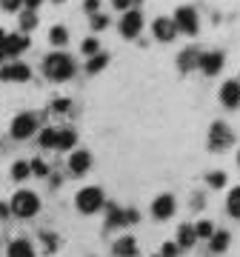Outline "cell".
<instances>
[{
	"instance_id": "1",
	"label": "cell",
	"mask_w": 240,
	"mask_h": 257,
	"mask_svg": "<svg viewBox=\"0 0 240 257\" xmlns=\"http://www.w3.org/2000/svg\"><path fill=\"white\" fill-rule=\"evenodd\" d=\"M43 74L55 83L69 80L74 74V60L69 55H63V52H55V55H49L46 60H43Z\"/></svg>"
},
{
	"instance_id": "2",
	"label": "cell",
	"mask_w": 240,
	"mask_h": 257,
	"mask_svg": "<svg viewBox=\"0 0 240 257\" xmlns=\"http://www.w3.org/2000/svg\"><path fill=\"white\" fill-rule=\"evenodd\" d=\"M12 211H15L18 217H35L37 211H40L37 194L35 192H18L12 197Z\"/></svg>"
},
{
	"instance_id": "3",
	"label": "cell",
	"mask_w": 240,
	"mask_h": 257,
	"mask_svg": "<svg viewBox=\"0 0 240 257\" xmlns=\"http://www.w3.org/2000/svg\"><path fill=\"white\" fill-rule=\"evenodd\" d=\"M100 206H103V192L97 186H86V189L77 192V209L83 214H94Z\"/></svg>"
},
{
	"instance_id": "4",
	"label": "cell",
	"mask_w": 240,
	"mask_h": 257,
	"mask_svg": "<svg viewBox=\"0 0 240 257\" xmlns=\"http://www.w3.org/2000/svg\"><path fill=\"white\" fill-rule=\"evenodd\" d=\"M234 143V135H231V128L226 123H212L209 128V149L212 152H223V149H229Z\"/></svg>"
},
{
	"instance_id": "5",
	"label": "cell",
	"mask_w": 240,
	"mask_h": 257,
	"mask_svg": "<svg viewBox=\"0 0 240 257\" xmlns=\"http://www.w3.org/2000/svg\"><path fill=\"white\" fill-rule=\"evenodd\" d=\"M175 26L177 32H186V35H197L200 32V18H197V12L192 6H180L175 15Z\"/></svg>"
},
{
	"instance_id": "6",
	"label": "cell",
	"mask_w": 240,
	"mask_h": 257,
	"mask_svg": "<svg viewBox=\"0 0 240 257\" xmlns=\"http://www.w3.org/2000/svg\"><path fill=\"white\" fill-rule=\"evenodd\" d=\"M140 29H143V12L138 9H129L123 18H120V35L123 37H138L140 35Z\"/></svg>"
},
{
	"instance_id": "7",
	"label": "cell",
	"mask_w": 240,
	"mask_h": 257,
	"mask_svg": "<svg viewBox=\"0 0 240 257\" xmlns=\"http://www.w3.org/2000/svg\"><path fill=\"white\" fill-rule=\"evenodd\" d=\"M26 49H29V37L6 35V40L0 43V60H3V57H18L20 52H26Z\"/></svg>"
},
{
	"instance_id": "8",
	"label": "cell",
	"mask_w": 240,
	"mask_h": 257,
	"mask_svg": "<svg viewBox=\"0 0 240 257\" xmlns=\"http://www.w3.org/2000/svg\"><path fill=\"white\" fill-rule=\"evenodd\" d=\"M35 128H37V117L35 114H18L15 117V123H12V138H18V140H26L29 135H35Z\"/></svg>"
},
{
	"instance_id": "9",
	"label": "cell",
	"mask_w": 240,
	"mask_h": 257,
	"mask_svg": "<svg viewBox=\"0 0 240 257\" xmlns=\"http://www.w3.org/2000/svg\"><path fill=\"white\" fill-rule=\"evenodd\" d=\"M152 214H155L157 220H169V217L175 214V197H172V194H160V197L152 203Z\"/></svg>"
},
{
	"instance_id": "10",
	"label": "cell",
	"mask_w": 240,
	"mask_h": 257,
	"mask_svg": "<svg viewBox=\"0 0 240 257\" xmlns=\"http://www.w3.org/2000/svg\"><path fill=\"white\" fill-rule=\"evenodd\" d=\"M152 29H155V37L157 40H163V43H172L175 35H177V26H175V20L172 18H157Z\"/></svg>"
},
{
	"instance_id": "11",
	"label": "cell",
	"mask_w": 240,
	"mask_h": 257,
	"mask_svg": "<svg viewBox=\"0 0 240 257\" xmlns=\"http://www.w3.org/2000/svg\"><path fill=\"white\" fill-rule=\"evenodd\" d=\"M220 100H223V106H226V109H237V106H240V83L237 80L223 83Z\"/></svg>"
},
{
	"instance_id": "12",
	"label": "cell",
	"mask_w": 240,
	"mask_h": 257,
	"mask_svg": "<svg viewBox=\"0 0 240 257\" xmlns=\"http://www.w3.org/2000/svg\"><path fill=\"white\" fill-rule=\"evenodd\" d=\"M200 69H203V74H217L223 69V52H203V55H200Z\"/></svg>"
},
{
	"instance_id": "13",
	"label": "cell",
	"mask_w": 240,
	"mask_h": 257,
	"mask_svg": "<svg viewBox=\"0 0 240 257\" xmlns=\"http://www.w3.org/2000/svg\"><path fill=\"white\" fill-rule=\"evenodd\" d=\"M32 77V69L26 63H12V66H3L0 69V80H29Z\"/></svg>"
},
{
	"instance_id": "14",
	"label": "cell",
	"mask_w": 240,
	"mask_h": 257,
	"mask_svg": "<svg viewBox=\"0 0 240 257\" xmlns=\"http://www.w3.org/2000/svg\"><path fill=\"white\" fill-rule=\"evenodd\" d=\"M89 166H92V155H89V152H74V155L69 157V172H72V175H86Z\"/></svg>"
},
{
	"instance_id": "15",
	"label": "cell",
	"mask_w": 240,
	"mask_h": 257,
	"mask_svg": "<svg viewBox=\"0 0 240 257\" xmlns=\"http://www.w3.org/2000/svg\"><path fill=\"white\" fill-rule=\"evenodd\" d=\"M197 63H200V52H197V49H183V52H180V57H177L180 72H192Z\"/></svg>"
},
{
	"instance_id": "16",
	"label": "cell",
	"mask_w": 240,
	"mask_h": 257,
	"mask_svg": "<svg viewBox=\"0 0 240 257\" xmlns=\"http://www.w3.org/2000/svg\"><path fill=\"white\" fill-rule=\"evenodd\" d=\"M194 240H197V231H194V226L183 223V226L177 229V248H192Z\"/></svg>"
},
{
	"instance_id": "17",
	"label": "cell",
	"mask_w": 240,
	"mask_h": 257,
	"mask_svg": "<svg viewBox=\"0 0 240 257\" xmlns=\"http://www.w3.org/2000/svg\"><path fill=\"white\" fill-rule=\"evenodd\" d=\"M114 254L117 257H135L138 254V243H135V237H120L117 243H114Z\"/></svg>"
},
{
	"instance_id": "18",
	"label": "cell",
	"mask_w": 240,
	"mask_h": 257,
	"mask_svg": "<svg viewBox=\"0 0 240 257\" xmlns=\"http://www.w3.org/2000/svg\"><path fill=\"white\" fill-rule=\"evenodd\" d=\"M9 257H35V248L29 240H15L9 246Z\"/></svg>"
},
{
	"instance_id": "19",
	"label": "cell",
	"mask_w": 240,
	"mask_h": 257,
	"mask_svg": "<svg viewBox=\"0 0 240 257\" xmlns=\"http://www.w3.org/2000/svg\"><path fill=\"white\" fill-rule=\"evenodd\" d=\"M106 226H109V229L126 226V211H120L117 206H109V217H106Z\"/></svg>"
},
{
	"instance_id": "20",
	"label": "cell",
	"mask_w": 240,
	"mask_h": 257,
	"mask_svg": "<svg viewBox=\"0 0 240 257\" xmlns=\"http://www.w3.org/2000/svg\"><path fill=\"white\" fill-rule=\"evenodd\" d=\"M57 140H60V132L57 128H43L40 132V146L43 149H57Z\"/></svg>"
},
{
	"instance_id": "21",
	"label": "cell",
	"mask_w": 240,
	"mask_h": 257,
	"mask_svg": "<svg viewBox=\"0 0 240 257\" xmlns=\"http://www.w3.org/2000/svg\"><path fill=\"white\" fill-rule=\"evenodd\" d=\"M226 206H229V214H231V217H240V186L229 192V200H226Z\"/></svg>"
},
{
	"instance_id": "22",
	"label": "cell",
	"mask_w": 240,
	"mask_h": 257,
	"mask_svg": "<svg viewBox=\"0 0 240 257\" xmlns=\"http://www.w3.org/2000/svg\"><path fill=\"white\" fill-rule=\"evenodd\" d=\"M49 40H52L55 46H66V40H69V32H66V26H52V32H49Z\"/></svg>"
},
{
	"instance_id": "23",
	"label": "cell",
	"mask_w": 240,
	"mask_h": 257,
	"mask_svg": "<svg viewBox=\"0 0 240 257\" xmlns=\"http://www.w3.org/2000/svg\"><path fill=\"white\" fill-rule=\"evenodd\" d=\"M106 63H109V55H94V57H89V63H86V72H89V74H97Z\"/></svg>"
},
{
	"instance_id": "24",
	"label": "cell",
	"mask_w": 240,
	"mask_h": 257,
	"mask_svg": "<svg viewBox=\"0 0 240 257\" xmlns=\"http://www.w3.org/2000/svg\"><path fill=\"white\" fill-rule=\"evenodd\" d=\"M229 246V231H214L212 234V251H226Z\"/></svg>"
},
{
	"instance_id": "25",
	"label": "cell",
	"mask_w": 240,
	"mask_h": 257,
	"mask_svg": "<svg viewBox=\"0 0 240 257\" xmlns=\"http://www.w3.org/2000/svg\"><path fill=\"white\" fill-rule=\"evenodd\" d=\"M77 143V135H74L72 128H63L60 132V140H57V149H72Z\"/></svg>"
},
{
	"instance_id": "26",
	"label": "cell",
	"mask_w": 240,
	"mask_h": 257,
	"mask_svg": "<svg viewBox=\"0 0 240 257\" xmlns=\"http://www.w3.org/2000/svg\"><path fill=\"white\" fill-rule=\"evenodd\" d=\"M29 172H32V166H29L26 160H20V163H15V169H12V177H15V180H26Z\"/></svg>"
},
{
	"instance_id": "27",
	"label": "cell",
	"mask_w": 240,
	"mask_h": 257,
	"mask_svg": "<svg viewBox=\"0 0 240 257\" xmlns=\"http://www.w3.org/2000/svg\"><path fill=\"white\" fill-rule=\"evenodd\" d=\"M35 26H37V15L35 12H23V15H20V29H23V32H32Z\"/></svg>"
},
{
	"instance_id": "28",
	"label": "cell",
	"mask_w": 240,
	"mask_h": 257,
	"mask_svg": "<svg viewBox=\"0 0 240 257\" xmlns=\"http://www.w3.org/2000/svg\"><path fill=\"white\" fill-rule=\"evenodd\" d=\"M194 231H197V237H209V240H212L214 226H212V220H200L197 226H194Z\"/></svg>"
},
{
	"instance_id": "29",
	"label": "cell",
	"mask_w": 240,
	"mask_h": 257,
	"mask_svg": "<svg viewBox=\"0 0 240 257\" xmlns=\"http://www.w3.org/2000/svg\"><path fill=\"white\" fill-rule=\"evenodd\" d=\"M86 52V55L89 57H94L97 55V52H100V46H97V40H94V37H89V40H83V46H80Z\"/></svg>"
},
{
	"instance_id": "30",
	"label": "cell",
	"mask_w": 240,
	"mask_h": 257,
	"mask_svg": "<svg viewBox=\"0 0 240 257\" xmlns=\"http://www.w3.org/2000/svg\"><path fill=\"white\" fill-rule=\"evenodd\" d=\"M206 180H209V186H214V189L226 186V175H223V172H214V175H209Z\"/></svg>"
},
{
	"instance_id": "31",
	"label": "cell",
	"mask_w": 240,
	"mask_h": 257,
	"mask_svg": "<svg viewBox=\"0 0 240 257\" xmlns=\"http://www.w3.org/2000/svg\"><path fill=\"white\" fill-rule=\"evenodd\" d=\"M23 6V0H0V9L3 12H18Z\"/></svg>"
},
{
	"instance_id": "32",
	"label": "cell",
	"mask_w": 240,
	"mask_h": 257,
	"mask_svg": "<svg viewBox=\"0 0 240 257\" xmlns=\"http://www.w3.org/2000/svg\"><path fill=\"white\" fill-rule=\"evenodd\" d=\"M106 26H109V18H106V15H92V29L100 32V29H106Z\"/></svg>"
},
{
	"instance_id": "33",
	"label": "cell",
	"mask_w": 240,
	"mask_h": 257,
	"mask_svg": "<svg viewBox=\"0 0 240 257\" xmlns=\"http://www.w3.org/2000/svg\"><path fill=\"white\" fill-rule=\"evenodd\" d=\"M32 172H35V175H40V177H46L49 175V169H46V163H43V160H32Z\"/></svg>"
},
{
	"instance_id": "34",
	"label": "cell",
	"mask_w": 240,
	"mask_h": 257,
	"mask_svg": "<svg viewBox=\"0 0 240 257\" xmlns=\"http://www.w3.org/2000/svg\"><path fill=\"white\" fill-rule=\"evenodd\" d=\"M40 237H43V243H46V248H49V251H55V248H57V237H55V234H49V231H43Z\"/></svg>"
},
{
	"instance_id": "35",
	"label": "cell",
	"mask_w": 240,
	"mask_h": 257,
	"mask_svg": "<svg viewBox=\"0 0 240 257\" xmlns=\"http://www.w3.org/2000/svg\"><path fill=\"white\" fill-rule=\"evenodd\" d=\"M177 254V243H163L160 248V257H175Z\"/></svg>"
},
{
	"instance_id": "36",
	"label": "cell",
	"mask_w": 240,
	"mask_h": 257,
	"mask_svg": "<svg viewBox=\"0 0 240 257\" xmlns=\"http://www.w3.org/2000/svg\"><path fill=\"white\" fill-rule=\"evenodd\" d=\"M83 9L89 12V15H97V9H100V0H86Z\"/></svg>"
},
{
	"instance_id": "37",
	"label": "cell",
	"mask_w": 240,
	"mask_h": 257,
	"mask_svg": "<svg viewBox=\"0 0 240 257\" xmlns=\"http://www.w3.org/2000/svg\"><path fill=\"white\" fill-rule=\"evenodd\" d=\"M69 106H72L69 100H57L55 106H52V109H55V111H69Z\"/></svg>"
},
{
	"instance_id": "38",
	"label": "cell",
	"mask_w": 240,
	"mask_h": 257,
	"mask_svg": "<svg viewBox=\"0 0 240 257\" xmlns=\"http://www.w3.org/2000/svg\"><path fill=\"white\" fill-rule=\"evenodd\" d=\"M138 220H140V214H138L135 209H129V211H126V223H138Z\"/></svg>"
},
{
	"instance_id": "39",
	"label": "cell",
	"mask_w": 240,
	"mask_h": 257,
	"mask_svg": "<svg viewBox=\"0 0 240 257\" xmlns=\"http://www.w3.org/2000/svg\"><path fill=\"white\" fill-rule=\"evenodd\" d=\"M114 3V9H129L132 6V0H111Z\"/></svg>"
},
{
	"instance_id": "40",
	"label": "cell",
	"mask_w": 240,
	"mask_h": 257,
	"mask_svg": "<svg viewBox=\"0 0 240 257\" xmlns=\"http://www.w3.org/2000/svg\"><path fill=\"white\" fill-rule=\"evenodd\" d=\"M23 6H29V12H35L40 6V0H23Z\"/></svg>"
},
{
	"instance_id": "41",
	"label": "cell",
	"mask_w": 240,
	"mask_h": 257,
	"mask_svg": "<svg viewBox=\"0 0 240 257\" xmlns=\"http://www.w3.org/2000/svg\"><path fill=\"white\" fill-rule=\"evenodd\" d=\"M9 211H12V206H6V203H0V217H9Z\"/></svg>"
},
{
	"instance_id": "42",
	"label": "cell",
	"mask_w": 240,
	"mask_h": 257,
	"mask_svg": "<svg viewBox=\"0 0 240 257\" xmlns=\"http://www.w3.org/2000/svg\"><path fill=\"white\" fill-rule=\"evenodd\" d=\"M3 40H6V32H3V29H0V43H3Z\"/></svg>"
},
{
	"instance_id": "43",
	"label": "cell",
	"mask_w": 240,
	"mask_h": 257,
	"mask_svg": "<svg viewBox=\"0 0 240 257\" xmlns=\"http://www.w3.org/2000/svg\"><path fill=\"white\" fill-rule=\"evenodd\" d=\"M237 160H240V155H237Z\"/></svg>"
},
{
	"instance_id": "44",
	"label": "cell",
	"mask_w": 240,
	"mask_h": 257,
	"mask_svg": "<svg viewBox=\"0 0 240 257\" xmlns=\"http://www.w3.org/2000/svg\"><path fill=\"white\" fill-rule=\"evenodd\" d=\"M57 3H60V0H57Z\"/></svg>"
}]
</instances>
